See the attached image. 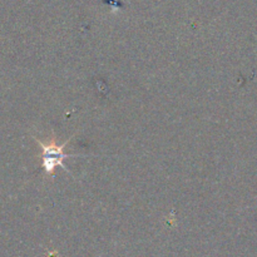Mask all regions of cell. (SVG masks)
I'll list each match as a JSON object with an SVG mask.
<instances>
[{
  "mask_svg": "<svg viewBox=\"0 0 257 257\" xmlns=\"http://www.w3.org/2000/svg\"><path fill=\"white\" fill-rule=\"evenodd\" d=\"M35 141H37V143L43 150V166H44V171L48 176H54L55 167H57V166L63 167L64 171H68L67 168H65V166L63 165V161H64V158H68L72 156L68 155V153H64L65 146L68 145V142H69L70 140H68L67 142L63 143L62 146H58L54 138H53L49 143H47V145L39 140Z\"/></svg>",
  "mask_w": 257,
  "mask_h": 257,
  "instance_id": "obj_1",
  "label": "cell"
}]
</instances>
